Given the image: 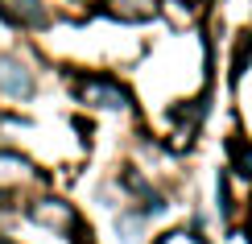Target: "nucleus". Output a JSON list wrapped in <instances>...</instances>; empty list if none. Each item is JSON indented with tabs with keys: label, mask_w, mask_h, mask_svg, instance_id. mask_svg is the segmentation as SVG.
<instances>
[{
	"label": "nucleus",
	"mask_w": 252,
	"mask_h": 244,
	"mask_svg": "<svg viewBox=\"0 0 252 244\" xmlns=\"http://www.w3.org/2000/svg\"><path fill=\"white\" fill-rule=\"evenodd\" d=\"M33 215L41 219V224H62V228L75 224L70 207H66V203H58V199H46V203H37V207H33Z\"/></svg>",
	"instance_id": "6"
},
{
	"label": "nucleus",
	"mask_w": 252,
	"mask_h": 244,
	"mask_svg": "<svg viewBox=\"0 0 252 244\" xmlns=\"http://www.w3.org/2000/svg\"><path fill=\"white\" fill-rule=\"evenodd\" d=\"M0 83H4L13 95H29L33 91V79L25 75V67H17V62H8V58L0 62Z\"/></svg>",
	"instance_id": "4"
},
{
	"label": "nucleus",
	"mask_w": 252,
	"mask_h": 244,
	"mask_svg": "<svg viewBox=\"0 0 252 244\" xmlns=\"http://www.w3.org/2000/svg\"><path fill=\"white\" fill-rule=\"evenodd\" d=\"M248 54H252V34L240 37V50H236V67H232V79L244 75V67H248Z\"/></svg>",
	"instance_id": "7"
},
{
	"label": "nucleus",
	"mask_w": 252,
	"mask_h": 244,
	"mask_svg": "<svg viewBox=\"0 0 252 244\" xmlns=\"http://www.w3.org/2000/svg\"><path fill=\"white\" fill-rule=\"evenodd\" d=\"M108 17H120V21H149L157 13V0H108L103 8Z\"/></svg>",
	"instance_id": "3"
},
{
	"label": "nucleus",
	"mask_w": 252,
	"mask_h": 244,
	"mask_svg": "<svg viewBox=\"0 0 252 244\" xmlns=\"http://www.w3.org/2000/svg\"><path fill=\"white\" fill-rule=\"evenodd\" d=\"M79 91H83L87 104H99V108H128V91L116 87V83H108V79H91Z\"/></svg>",
	"instance_id": "1"
},
{
	"label": "nucleus",
	"mask_w": 252,
	"mask_h": 244,
	"mask_svg": "<svg viewBox=\"0 0 252 244\" xmlns=\"http://www.w3.org/2000/svg\"><path fill=\"white\" fill-rule=\"evenodd\" d=\"M0 17H8L13 25H46V8L37 0H0Z\"/></svg>",
	"instance_id": "2"
},
{
	"label": "nucleus",
	"mask_w": 252,
	"mask_h": 244,
	"mask_svg": "<svg viewBox=\"0 0 252 244\" xmlns=\"http://www.w3.org/2000/svg\"><path fill=\"white\" fill-rule=\"evenodd\" d=\"M25 170H29L25 157H17V153H0V190L17 186L21 178H25Z\"/></svg>",
	"instance_id": "5"
}]
</instances>
